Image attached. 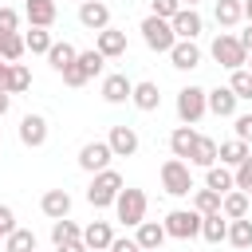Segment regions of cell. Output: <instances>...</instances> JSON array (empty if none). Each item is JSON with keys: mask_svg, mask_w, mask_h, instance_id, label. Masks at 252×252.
<instances>
[{"mask_svg": "<svg viewBox=\"0 0 252 252\" xmlns=\"http://www.w3.org/2000/svg\"><path fill=\"white\" fill-rule=\"evenodd\" d=\"M122 189H126L122 173H118V169H102V173L91 177V185H87V201H91V209H114V201H118Z\"/></svg>", "mask_w": 252, "mask_h": 252, "instance_id": "obj_1", "label": "cell"}, {"mask_svg": "<svg viewBox=\"0 0 252 252\" xmlns=\"http://www.w3.org/2000/svg\"><path fill=\"white\" fill-rule=\"evenodd\" d=\"M209 114V91L205 87H181L177 91V118H181V126H197L201 118Z\"/></svg>", "mask_w": 252, "mask_h": 252, "instance_id": "obj_2", "label": "cell"}, {"mask_svg": "<svg viewBox=\"0 0 252 252\" xmlns=\"http://www.w3.org/2000/svg\"><path fill=\"white\" fill-rule=\"evenodd\" d=\"M158 177H161V189L169 197H189L193 193V173H189V161H181V158H165Z\"/></svg>", "mask_w": 252, "mask_h": 252, "instance_id": "obj_3", "label": "cell"}, {"mask_svg": "<svg viewBox=\"0 0 252 252\" xmlns=\"http://www.w3.org/2000/svg\"><path fill=\"white\" fill-rule=\"evenodd\" d=\"M209 55H213L224 71H240V67L248 63V51H244L240 35H228V32H220V35L209 43Z\"/></svg>", "mask_w": 252, "mask_h": 252, "instance_id": "obj_4", "label": "cell"}, {"mask_svg": "<svg viewBox=\"0 0 252 252\" xmlns=\"http://www.w3.org/2000/svg\"><path fill=\"white\" fill-rule=\"evenodd\" d=\"M161 224H165V236H173V240H193V236H201L205 217L189 205V209H169Z\"/></svg>", "mask_w": 252, "mask_h": 252, "instance_id": "obj_5", "label": "cell"}, {"mask_svg": "<svg viewBox=\"0 0 252 252\" xmlns=\"http://www.w3.org/2000/svg\"><path fill=\"white\" fill-rule=\"evenodd\" d=\"M146 193L142 189H134V185H126L122 193H118V201H114V217L126 224V228H138L142 220H146Z\"/></svg>", "mask_w": 252, "mask_h": 252, "instance_id": "obj_6", "label": "cell"}, {"mask_svg": "<svg viewBox=\"0 0 252 252\" xmlns=\"http://www.w3.org/2000/svg\"><path fill=\"white\" fill-rule=\"evenodd\" d=\"M138 32H142V43H146L150 51H165V55H169V51H173V43H177L173 24H169V20H158V16H146Z\"/></svg>", "mask_w": 252, "mask_h": 252, "instance_id": "obj_7", "label": "cell"}, {"mask_svg": "<svg viewBox=\"0 0 252 252\" xmlns=\"http://www.w3.org/2000/svg\"><path fill=\"white\" fill-rule=\"evenodd\" d=\"M110 161H114V150L106 138H94L79 150V169H87V173H102V169H110Z\"/></svg>", "mask_w": 252, "mask_h": 252, "instance_id": "obj_8", "label": "cell"}, {"mask_svg": "<svg viewBox=\"0 0 252 252\" xmlns=\"http://www.w3.org/2000/svg\"><path fill=\"white\" fill-rule=\"evenodd\" d=\"M47 134H51V126H47L43 114H24V118H20V142H24L28 150H39V146L47 142Z\"/></svg>", "mask_w": 252, "mask_h": 252, "instance_id": "obj_9", "label": "cell"}, {"mask_svg": "<svg viewBox=\"0 0 252 252\" xmlns=\"http://www.w3.org/2000/svg\"><path fill=\"white\" fill-rule=\"evenodd\" d=\"M106 142H110V150H114V158H134L138 154V146H142V138H138V130L134 126H110V134H106Z\"/></svg>", "mask_w": 252, "mask_h": 252, "instance_id": "obj_10", "label": "cell"}, {"mask_svg": "<svg viewBox=\"0 0 252 252\" xmlns=\"http://www.w3.org/2000/svg\"><path fill=\"white\" fill-rule=\"evenodd\" d=\"M79 24L98 35L102 28H110V8H106L102 0H87V4H79Z\"/></svg>", "mask_w": 252, "mask_h": 252, "instance_id": "obj_11", "label": "cell"}, {"mask_svg": "<svg viewBox=\"0 0 252 252\" xmlns=\"http://www.w3.org/2000/svg\"><path fill=\"white\" fill-rule=\"evenodd\" d=\"M169 24H173V35H177V39H197V35L205 32V20H201L197 8H181Z\"/></svg>", "mask_w": 252, "mask_h": 252, "instance_id": "obj_12", "label": "cell"}, {"mask_svg": "<svg viewBox=\"0 0 252 252\" xmlns=\"http://www.w3.org/2000/svg\"><path fill=\"white\" fill-rule=\"evenodd\" d=\"M94 51H98L102 59H118V55H126V32H118V28H102V32L94 35Z\"/></svg>", "mask_w": 252, "mask_h": 252, "instance_id": "obj_13", "label": "cell"}, {"mask_svg": "<svg viewBox=\"0 0 252 252\" xmlns=\"http://www.w3.org/2000/svg\"><path fill=\"white\" fill-rule=\"evenodd\" d=\"M39 209H43L47 220H63V217H71V193L67 189H47L39 197Z\"/></svg>", "mask_w": 252, "mask_h": 252, "instance_id": "obj_14", "label": "cell"}, {"mask_svg": "<svg viewBox=\"0 0 252 252\" xmlns=\"http://www.w3.org/2000/svg\"><path fill=\"white\" fill-rule=\"evenodd\" d=\"M83 244H87L91 252H110V244H114L110 220H91V224L83 228Z\"/></svg>", "mask_w": 252, "mask_h": 252, "instance_id": "obj_15", "label": "cell"}, {"mask_svg": "<svg viewBox=\"0 0 252 252\" xmlns=\"http://www.w3.org/2000/svg\"><path fill=\"white\" fill-rule=\"evenodd\" d=\"M134 240H138L142 252H161V244H165V224H161V220H142V224L134 228Z\"/></svg>", "mask_w": 252, "mask_h": 252, "instance_id": "obj_16", "label": "cell"}, {"mask_svg": "<svg viewBox=\"0 0 252 252\" xmlns=\"http://www.w3.org/2000/svg\"><path fill=\"white\" fill-rule=\"evenodd\" d=\"M130 94H134V83H130L122 71H114V75H106V79H102V98H106L110 106L130 102Z\"/></svg>", "mask_w": 252, "mask_h": 252, "instance_id": "obj_17", "label": "cell"}, {"mask_svg": "<svg viewBox=\"0 0 252 252\" xmlns=\"http://www.w3.org/2000/svg\"><path fill=\"white\" fill-rule=\"evenodd\" d=\"M24 16L32 28H51L59 8H55V0H24Z\"/></svg>", "mask_w": 252, "mask_h": 252, "instance_id": "obj_18", "label": "cell"}, {"mask_svg": "<svg viewBox=\"0 0 252 252\" xmlns=\"http://www.w3.org/2000/svg\"><path fill=\"white\" fill-rule=\"evenodd\" d=\"M169 63H173L177 71H193V67H201V47H197L193 39H177L173 51H169Z\"/></svg>", "mask_w": 252, "mask_h": 252, "instance_id": "obj_19", "label": "cell"}, {"mask_svg": "<svg viewBox=\"0 0 252 252\" xmlns=\"http://www.w3.org/2000/svg\"><path fill=\"white\" fill-rule=\"evenodd\" d=\"M236 94H232V87H213L209 91V114H217V118H236Z\"/></svg>", "mask_w": 252, "mask_h": 252, "instance_id": "obj_20", "label": "cell"}, {"mask_svg": "<svg viewBox=\"0 0 252 252\" xmlns=\"http://www.w3.org/2000/svg\"><path fill=\"white\" fill-rule=\"evenodd\" d=\"M197 138H201V134H197L193 126H177V130L169 134V154H173V158H181V161H189V158H193Z\"/></svg>", "mask_w": 252, "mask_h": 252, "instance_id": "obj_21", "label": "cell"}, {"mask_svg": "<svg viewBox=\"0 0 252 252\" xmlns=\"http://www.w3.org/2000/svg\"><path fill=\"white\" fill-rule=\"evenodd\" d=\"M130 102L138 106V110H158L161 106V91H158V83H150V79H142V83H134V94H130Z\"/></svg>", "mask_w": 252, "mask_h": 252, "instance_id": "obj_22", "label": "cell"}, {"mask_svg": "<svg viewBox=\"0 0 252 252\" xmlns=\"http://www.w3.org/2000/svg\"><path fill=\"white\" fill-rule=\"evenodd\" d=\"M252 154V146L248 142H240V138H228V142H220V150H217V161L220 165H228V169H236L244 158Z\"/></svg>", "mask_w": 252, "mask_h": 252, "instance_id": "obj_23", "label": "cell"}, {"mask_svg": "<svg viewBox=\"0 0 252 252\" xmlns=\"http://www.w3.org/2000/svg\"><path fill=\"white\" fill-rule=\"evenodd\" d=\"M205 189H213V193H232L236 189V173L228 169V165H213V169H205Z\"/></svg>", "mask_w": 252, "mask_h": 252, "instance_id": "obj_24", "label": "cell"}, {"mask_svg": "<svg viewBox=\"0 0 252 252\" xmlns=\"http://www.w3.org/2000/svg\"><path fill=\"white\" fill-rule=\"evenodd\" d=\"M79 240H83V228H79L71 217L51 220V244H55V248H67V244H79Z\"/></svg>", "mask_w": 252, "mask_h": 252, "instance_id": "obj_25", "label": "cell"}, {"mask_svg": "<svg viewBox=\"0 0 252 252\" xmlns=\"http://www.w3.org/2000/svg\"><path fill=\"white\" fill-rule=\"evenodd\" d=\"M213 20H217L220 28H236V24L244 20V4H240V0H217Z\"/></svg>", "mask_w": 252, "mask_h": 252, "instance_id": "obj_26", "label": "cell"}, {"mask_svg": "<svg viewBox=\"0 0 252 252\" xmlns=\"http://www.w3.org/2000/svg\"><path fill=\"white\" fill-rule=\"evenodd\" d=\"M75 59H79V47H75V43H67V39H63V43H55V47L47 51V63H51V71H59V75H63V71H67Z\"/></svg>", "mask_w": 252, "mask_h": 252, "instance_id": "obj_27", "label": "cell"}, {"mask_svg": "<svg viewBox=\"0 0 252 252\" xmlns=\"http://www.w3.org/2000/svg\"><path fill=\"white\" fill-rule=\"evenodd\" d=\"M217 150H220V146H217L213 138H205V134H201V138H197V146H193V158H189V165L213 169V165H217Z\"/></svg>", "mask_w": 252, "mask_h": 252, "instance_id": "obj_28", "label": "cell"}, {"mask_svg": "<svg viewBox=\"0 0 252 252\" xmlns=\"http://www.w3.org/2000/svg\"><path fill=\"white\" fill-rule=\"evenodd\" d=\"M248 205H252V197H248V193H240V189H232V193H224L220 213H224L228 220H240V217H248Z\"/></svg>", "mask_w": 252, "mask_h": 252, "instance_id": "obj_29", "label": "cell"}, {"mask_svg": "<svg viewBox=\"0 0 252 252\" xmlns=\"http://www.w3.org/2000/svg\"><path fill=\"white\" fill-rule=\"evenodd\" d=\"M24 51H28V47H24V35H20V32H0V59H4V63H20Z\"/></svg>", "mask_w": 252, "mask_h": 252, "instance_id": "obj_30", "label": "cell"}, {"mask_svg": "<svg viewBox=\"0 0 252 252\" xmlns=\"http://www.w3.org/2000/svg\"><path fill=\"white\" fill-rule=\"evenodd\" d=\"M201 236H205L209 244H220V240H228V217H224V213H213V217H205V224H201Z\"/></svg>", "mask_w": 252, "mask_h": 252, "instance_id": "obj_31", "label": "cell"}, {"mask_svg": "<svg viewBox=\"0 0 252 252\" xmlns=\"http://www.w3.org/2000/svg\"><path fill=\"white\" fill-rule=\"evenodd\" d=\"M4 252H39V240L32 228H16L12 236H4Z\"/></svg>", "mask_w": 252, "mask_h": 252, "instance_id": "obj_32", "label": "cell"}, {"mask_svg": "<svg viewBox=\"0 0 252 252\" xmlns=\"http://www.w3.org/2000/svg\"><path fill=\"white\" fill-rule=\"evenodd\" d=\"M32 87V71L24 63H12L8 67V83H4V94H24Z\"/></svg>", "mask_w": 252, "mask_h": 252, "instance_id": "obj_33", "label": "cell"}, {"mask_svg": "<svg viewBox=\"0 0 252 252\" xmlns=\"http://www.w3.org/2000/svg\"><path fill=\"white\" fill-rule=\"evenodd\" d=\"M24 47H28L32 55H47V51L55 47V39H51V32H47V28H32V32L24 35Z\"/></svg>", "mask_w": 252, "mask_h": 252, "instance_id": "obj_34", "label": "cell"}, {"mask_svg": "<svg viewBox=\"0 0 252 252\" xmlns=\"http://www.w3.org/2000/svg\"><path fill=\"white\" fill-rule=\"evenodd\" d=\"M220 193H213V189H193V209L201 213V217H213V213H220Z\"/></svg>", "mask_w": 252, "mask_h": 252, "instance_id": "obj_35", "label": "cell"}, {"mask_svg": "<svg viewBox=\"0 0 252 252\" xmlns=\"http://www.w3.org/2000/svg\"><path fill=\"white\" fill-rule=\"evenodd\" d=\"M228 244H232V248H252V220H248V217L228 220Z\"/></svg>", "mask_w": 252, "mask_h": 252, "instance_id": "obj_36", "label": "cell"}, {"mask_svg": "<svg viewBox=\"0 0 252 252\" xmlns=\"http://www.w3.org/2000/svg\"><path fill=\"white\" fill-rule=\"evenodd\" d=\"M228 87H232V94H236V98H244V102H252V71H248V67H240V71H232V79H228Z\"/></svg>", "mask_w": 252, "mask_h": 252, "instance_id": "obj_37", "label": "cell"}, {"mask_svg": "<svg viewBox=\"0 0 252 252\" xmlns=\"http://www.w3.org/2000/svg\"><path fill=\"white\" fill-rule=\"evenodd\" d=\"M102 63H106V59H102V55H98L94 47H91V51H79V67L87 71V79H94V75H102Z\"/></svg>", "mask_w": 252, "mask_h": 252, "instance_id": "obj_38", "label": "cell"}, {"mask_svg": "<svg viewBox=\"0 0 252 252\" xmlns=\"http://www.w3.org/2000/svg\"><path fill=\"white\" fill-rule=\"evenodd\" d=\"M181 12V0H150V16H158V20H173Z\"/></svg>", "mask_w": 252, "mask_h": 252, "instance_id": "obj_39", "label": "cell"}, {"mask_svg": "<svg viewBox=\"0 0 252 252\" xmlns=\"http://www.w3.org/2000/svg\"><path fill=\"white\" fill-rule=\"evenodd\" d=\"M232 173H236V189L252 197V154H248V158H244V161H240V165H236Z\"/></svg>", "mask_w": 252, "mask_h": 252, "instance_id": "obj_40", "label": "cell"}, {"mask_svg": "<svg viewBox=\"0 0 252 252\" xmlns=\"http://www.w3.org/2000/svg\"><path fill=\"white\" fill-rule=\"evenodd\" d=\"M63 83H67V87H87V83H91V79H87V71L79 67V59H75V63L63 71Z\"/></svg>", "mask_w": 252, "mask_h": 252, "instance_id": "obj_41", "label": "cell"}, {"mask_svg": "<svg viewBox=\"0 0 252 252\" xmlns=\"http://www.w3.org/2000/svg\"><path fill=\"white\" fill-rule=\"evenodd\" d=\"M0 32H20V12L0 4Z\"/></svg>", "mask_w": 252, "mask_h": 252, "instance_id": "obj_42", "label": "cell"}, {"mask_svg": "<svg viewBox=\"0 0 252 252\" xmlns=\"http://www.w3.org/2000/svg\"><path fill=\"white\" fill-rule=\"evenodd\" d=\"M232 130H236V138H240V142H248V146H252V114H236V118H232Z\"/></svg>", "mask_w": 252, "mask_h": 252, "instance_id": "obj_43", "label": "cell"}, {"mask_svg": "<svg viewBox=\"0 0 252 252\" xmlns=\"http://www.w3.org/2000/svg\"><path fill=\"white\" fill-rule=\"evenodd\" d=\"M20 224H16V213H12V205H0V232L4 236H12Z\"/></svg>", "mask_w": 252, "mask_h": 252, "instance_id": "obj_44", "label": "cell"}, {"mask_svg": "<svg viewBox=\"0 0 252 252\" xmlns=\"http://www.w3.org/2000/svg\"><path fill=\"white\" fill-rule=\"evenodd\" d=\"M110 252H142V248H138V240H134V236H114Z\"/></svg>", "mask_w": 252, "mask_h": 252, "instance_id": "obj_45", "label": "cell"}, {"mask_svg": "<svg viewBox=\"0 0 252 252\" xmlns=\"http://www.w3.org/2000/svg\"><path fill=\"white\" fill-rule=\"evenodd\" d=\"M240 43H244V51H252V24L240 32Z\"/></svg>", "mask_w": 252, "mask_h": 252, "instance_id": "obj_46", "label": "cell"}, {"mask_svg": "<svg viewBox=\"0 0 252 252\" xmlns=\"http://www.w3.org/2000/svg\"><path fill=\"white\" fill-rule=\"evenodd\" d=\"M8 106H12V94H4V91H0V118L8 114Z\"/></svg>", "mask_w": 252, "mask_h": 252, "instance_id": "obj_47", "label": "cell"}, {"mask_svg": "<svg viewBox=\"0 0 252 252\" xmlns=\"http://www.w3.org/2000/svg\"><path fill=\"white\" fill-rule=\"evenodd\" d=\"M55 252H91V248H87V244L79 240V244H67V248H55Z\"/></svg>", "mask_w": 252, "mask_h": 252, "instance_id": "obj_48", "label": "cell"}, {"mask_svg": "<svg viewBox=\"0 0 252 252\" xmlns=\"http://www.w3.org/2000/svg\"><path fill=\"white\" fill-rule=\"evenodd\" d=\"M8 67H12V63H4V59H0V91H4V83H8Z\"/></svg>", "mask_w": 252, "mask_h": 252, "instance_id": "obj_49", "label": "cell"}, {"mask_svg": "<svg viewBox=\"0 0 252 252\" xmlns=\"http://www.w3.org/2000/svg\"><path fill=\"white\" fill-rule=\"evenodd\" d=\"M240 4H244V20L252 24V0H240Z\"/></svg>", "mask_w": 252, "mask_h": 252, "instance_id": "obj_50", "label": "cell"}, {"mask_svg": "<svg viewBox=\"0 0 252 252\" xmlns=\"http://www.w3.org/2000/svg\"><path fill=\"white\" fill-rule=\"evenodd\" d=\"M197 4H201V0H181V8H197Z\"/></svg>", "mask_w": 252, "mask_h": 252, "instance_id": "obj_51", "label": "cell"}, {"mask_svg": "<svg viewBox=\"0 0 252 252\" xmlns=\"http://www.w3.org/2000/svg\"><path fill=\"white\" fill-rule=\"evenodd\" d=\"M244 67H248V71H252V51H248V63H244Z\"/></svg>", "mask_w": 252, "mask_h": 252, "instance_id": "obj_52", "label": "cell"}, {"mask_svg": "<svg viewBox=\"0 0 252 252\" xmlns=\"http://www.w3.org/2000/svg\"><path fill=\"white\" fill-rule=\"evenodd\" d=\"M0 240H4V232H0Z\"/></svg>", "mask_w": 252, "mask_h": 252, "instance_id": "obj_53", "label": "cell"}, {"mask_svg": "<svg viewBox=\"0 0 252 252\" xmlns=\"http://www.w3.org/2000/svg\"><path fill=\"white\" fill-rule=\"evenodd\" d=\"M79 4H87V0H79Z\"/></svg>", "mask_w": 252, "mask_h": 252, "instance_id": "obj_54", "label": "cell"}]
</instances>
